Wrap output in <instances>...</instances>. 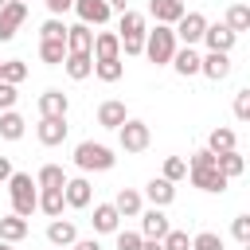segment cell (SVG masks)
<instances>
[{
  "mask_svg": "<svg viewBox=\"0 0 250 250\" xmlns=\"http://www.w3.org/2000/svg\"><path fill=\"white\" fill-rule=\"evenodd\" d=\"M215 168H219L227 180H234V176H242V168H246V164H242L238 148H230V152H219V156H215Z\"/></svg>",
  "mask_w": 250,
  "mask_h": 250,
  "instance_id": "30",
  "label": "cell"
},
{
  "mask_svg": "<svg viewBox=\"0 0 250 250\" xmlns=\"http://www.w3.org/2000/svg\"><path fill=\"white\" fill-rule=\"evenodd\" d=\"M8 195H12V215H20V219H27L39 207V191H35V180L27 172H12L8 176Z\"/></svg>",
  "mask_w": 250,
  "mask_h": 250,
  "instance_id": "1",
  "label": "cell"
},
{
  "mask_svg": "<svg viewBox=\"0 0 250 250\" xmlns=\"http://www.w3.org/2000/svg\"><path fill=\"white\" fill-rule=\"evenodd\" d=\"M145 195H148V203H152V207H168V203L176 199V184H168L164 176H156V180H148Z\"/></svg>",
  "mask_w": 250,
  "mask_h": 250,
  "instance_id": "21",
  "label": "cell"
},
{
  "mask_svg": "<svg viewBox=\"0 0 250 250\" xmlns=\"http://www.w3.org/2000/svg\"><path fill=\"white\" fill-rule=\"evenodd\" d=\"M94 74H98L102 82H117V78L125 74V66H121V59H113V62H94Z\"/></svg>",
  "mask_w": 250,
  "mask_h": 250,
  "instance_id": "35",
  "label": "cell"
},
{
  "mask_svg": "<svg viewBox=\"0 0 250 250\" xmlns=\"http://www.w3.org/2000/svg\"><path fill=\"white\" fill-rule=\"evenodd\" d=\"M117 141H121V148H125V152H145V148H148V141H152V133H148V125H145V121L129 117V121L117 129Z\"/></svg>",
  "mask_w": 250,
  "mask_h": 250,
  "instance_id": "5",
  "label": "cell"
},
{
  "mask_svg": "<svg viewBox=\"0 0 250 250\" xmlns=\"http://www.w3.org/2000/svg\"><path fill=\"white\" fill-rule=\"evenodd\" d=\"M125 121H129V113H125V102L109 98V102H102V105H98V125H102V129H121Z\"/></svg>",
  "mask_w": 250,
  "mask_h": 250,
  "instance_id": "15",
  "label": "cell"
},
{
  "mask_svg": "<svg viewBox=\"0 0 250 250\" xmlns=\"http://www.w3.org/2000/svg\"><path fill=\"white\" fill-rule=\"evenodd\" d=\"M160 246H164V250H188L191 238H188V230H168V234L160 238Z\"/></svg>",
  "mask_w": 250,
  "mask_h": 250,
  "instance_id": "39",
  "label": "cell"
},
{
  "mask_svg": "<svg viewBox=\"0 0 250 250\" xmlns=\"http://www.w3.org/2000/svg\"><path fill=\"white\" fill-rule=\"evenodd\" d=\"M23 20H27V4L8 0V4L0 8V43L16 39V31H20V23H23Z\"/></svg>",
  "mask_w": 250,
  "mask_h": 250,
  "instance_id": "7",
  "label": "cell"
},
{
  "mask_svg": "<svg viewBox=\"0 0 250 250\" xmlns=\"http://www.w3.org/2000/svg\"><path fill=\"white\" fill-rule=\"evenodd\" d=\"M105 4H109V12H129V8H125V0H105Z\"/></svg>",
  "mask_w": 250,
  "mask_h": 250,
  "instance_id": "47",
  "label": "cell"
},
{
  "mask_svg": "<svg viewBox=\"0 0 250 250\" xmlns=\"http://www.w3.org/2000/svg\"><path fill=\"white\" fill-rule=\"evenodd\" d=\"M62 66H66V74H70L74 82H82V78L94 74V59H90V55H66Z\"/></svg>",
  "mask_w": 250,
  "mask_h": 250,
  "instance_id": "26",
  "label": "cell"
},
{
  "mask_svg": "<svg viewBox=\"0 0 250 250\" xmlns=\"http://www.w3.org/2000/svg\"><path fill=\"white\" fill-rule=\"evenodd\" d=\"M70 250H102V246H98V238H74Z\"/></svg>",
  "mask_w": 250,
  "mask_h": 250,
  "instance_id": "45",
  "label": "cell"
},
{
  "mask_svg": "<svg viewBox=\"0 0 250 250\" xmlns=\"http://www.w3.org/2000/svg\"><path fill=\"white\" fill-rule=\"evenodd\" d=\"M238 145V137H234V129H211V137H207V152H230Z\"/></svg>",
  "mask_w": 250,
  "mask_h": 250,
  "instance_id": "29",
  "label": "cell"
},
{
  "mask_svg": "<svg viewBox=\"0 0 250 250\" xmlns=\"http://www.w3.org/2000/svg\"><path fill=\"white\" fill-rule=\"evenodd\" d=\"M188 176H191V184H195L199 191H211V195H223L227 184H230L215 164H211V168H188Z\"/></svg>",
  "mask_w": 250,
  "mask_h": 250,
  "instance_id": "8",
  "label": "cell"
},
{
  "mask_svg": "<svg viewBox=\"0 0 250 250\" xmlns=\"http://www.w3.org/2000/svg\"><path fill=\"white\" fill-rule=\"evenodd\" d=\"M227 27L238 35V31H246L250 27V8L246 4H234V8H227Z\"/></svg>",
  "mask_w": 250,
  "mask_h": 250,
  "instance_id": "34",
  "label": "cell"
},
{
  "mask_svg": "<svg viewBox=\"0 0 250 250\" xmlns=\"http://www.w3.org/2000/svg\"><path fill=\"white\" fill-rule=\"evenodd\" d=\"M141 250H164V246H160V242H152V238H145V242H141Z\"/></svg>",
  "mask_w": 250,
  "mask_h": 250,
  "instance_id": "48",
  "label": "cell"
},
{
  "mask_svg": "<svg viewBox=\"0 0 250 250\" xmlns=\"http://www.w3.org/2000/svg\"><path fill=\"white\" fill-rule=\"evenodd\" d=\"M66 109H70V102H66L62 90H43L39 94V117H66Z\"/></svg>",
  "mask_w": 250,
  "mask_h": 250,
  "instance_id": "18",
  "label": "cell"
},
{
  "mask_svg": "<svg viewBox=\"0 0 250 250\" xmlns=\"http://www.w3.org/2000/svg\"><path fill=\"white\" fill-rule=\"evenodd\" d=\"M203 31H207V20H203L199 12H184V16L176 20V27H172V35L184 39V47H195V43L203 39Z\"/></svg>",
  "mask_w": 250,
  "mask_h": 250,
  "instance_id": "6",
  "label": "cell"
},
{
  "mask_svg": "<svg viewBox=\"0 0 250 250\" xmlns=\"http://www.w3.org/2000/svg\"><path fill=\"white\" fill-rule=\"evenodd\" d=\"M180 47H176V35H172V27H152V31H145V55L156 62V66H164V62H172V55H176Z\"/></svg>",
  "mask_w": 250,
  "mask_h": 250,
  "instance_id": "2",
  "label": "cell"
},
{
  "mask_svg": "<svg viewBox=\"0 0 250 250\" xmlns=\"http://www.w3.org/2000/svg\"><path fill=\"white\" fill-rule=\"evenodd\" d=\"M27 78V62H20V59H8V62H0V82H8V86H20Z\"/></svg>",
  "mask_w": 250,
  "mask_h": 250,
  "instance_id": "32",
  "label": "cell"
},
{
  "mask_svg": "<svg viewBox=\"0 0 250 250\" xmlns=\"http://www.w3.org/2000/svg\"><path fill=\"white\" fill-rule=\"evenodd\" d=\"M0 250H12V242H0Z\"/></svg>",
  "mask_w": 250,
  "mask_h": 250,
  "instance_id": "49",
  "label": "cell"
},
{
  "mask_svg": "<svg viewBox=\"0 0 250 250\" xmlns=\"http://www.w3.org/2000/svg\"><path fill=\"white\" fill-rule=\"evenodd\" d=\"M230 234H234V238L246 246V242H250V215H238V219L230 223Z\"/></svg>",
  "mask_w": 250,
  "mask_h": 250,
  "instance_id": "42",
  "label": "cell"
},
{
  "mask_svg": "<svg viewBox=\"0 0 250 250\" xmlns=\"http://www.w3.org/2000/svg\"><path fill=\"white\" fill-rule=\"evenodd\" d=\"M62 184H66V172L59 164H43L35 176V188H62Z\"/></svg>",
  "mask_w": 250,
  "mask_h": 250,
  "instance_id": "33",
  "label": "cell"
},
{
  "mask_svg": "<svg viewBox=\"0 0 250 250\" xmlns=\"http://www.w3.org/2000/svg\"><path fill=\"white\" fill-rule=\"evenodd\" d=\"M23 129H27V121H23L16 109H4V113H0V137H4V141H20Z\"/></svg>",
  "mask_w": 250,
  "mask_h": 250,
  "instance_id": "24",
  "label": "cell"
},
{
  "mask_svg": "<svg viewBox=\"0 0 250 250\" xmlns=\"http://www.w3.org/2000/svg\"><path fill=\"white\" fill-rule=\"evenodd\" d=\"M125 55H145V16L141 12H121V31H117Z\"/></svg>",
  "mask_w": 250,
  "mask_h": 250,
  "instance_id": "4",
  "label": "cell"
},
{
  "mask_svg": "<svg viewBox=\"0 0 250 250\" xmlns=\"http://www.w3.org/2000/svg\"><path fill=\"white\" fill-rule=\"evenodd\" d=\"M39 145H62L66 141V117H39Z\"/></svg>",
  "mask_w": 250,
  "mask_h": 250,
  "instance_id": "16",
  "label": "cell"
},
{
  "mask_svg": "<svg viewBox=\"0 0 250 250\" xmlns=\"http://www.w3.org/2000/svg\"><path fill=\"white\" fill-rule=\"evenodd\" d=\"M12 105H16V86L0 82V113H4V109H12Z\"/></svg>",
  "mask_w": 250,
  "mask_h": 250,
  "instance_id": "43",
  "label": "cell"
},
{
  "mask_svg": "<svg viewBox=\"0 0 250 250\" xmlns=\"http://www.w3.org/2000/svg\"><path fill=\"white\" fill-rule=\"evenodd\" d=\"M234 117L238 121H250V90H238L234 94Z\"/></svg>",
  "mask_w": 250,
  "mask_h": 250,
  "instance_id": "41",
  "label": "cell"
},
{
  "mask_svg": "<svg viewBox=\"0 0 250 250\" xmlns=\"http://www.w3.org/2000/svg\"><path fill=\"white\" fill-rule=\"evenodd\" d=\"M4 4H8V0H0V8H4Z\"/></svg>",
  "mask_w": 250,
  "mask_h": 250,
  "instance_id": "50",
  "label": "cell"
},
{
  "mask_svg": "<svg viewBox=\"0 0 250 250\" xmlns=\"http://www.w3.org/2000/svg\"><path fill=\"white\" fill-rule=\"evenodd\" d=\"M8 176H12V160H8V156H0V180H8Z\"/></svg>",
  "mask_w": 250,
  "mask_h": 250,
  "instance_id": "46",
  "label": "cell"
},
{
  "mask_svg": "<svg viewBox=\"0 0 250 250\" xmlns=\"http://www.w3.org/2000/svg\"><path fill=\"white\" fill-rule=\"evenodd\" d=\"M168 230H172V223H168L164 207H148V211L141 215V238H152V242H160Z\"/></svg>",
  "mask_w": 250,
  "mask_h": 250,
  "instance_id": "10",
  "label": "cell"
},
{
  "mask_svg": "<svg viewBox=\"0 0 250 250\" xmlns=\"http://www.w3.org/2000/svg\"><path fill=\"white\" fill-rule=\"evenodd\" d=\"M39 59H43L47 66H59V62L66 59V43H62V39H39Z\"/></svg>",
  "mask_w": 250,
  "mask_h": 250,
  "instance_id": "27",
  "label": "cell"
},
{
  "mask_svg": "<svg viewBox=\"0 0 250 250\" xmlns=\"http://www.w3.org/2000/svg\"><path fill=\"white\" fill-rule=\"evenodd\" d=\"M113 207H117V215H141V191H133V188H121L117 191V199H113Z\"/></svg>",
  "mask_w": 250,
  "mask_h": 250,
  "instance_id": "31",
  "label": "cell"
},
{
  "mask_svg": "<svg viewBox=\"0 0 250 250\" xmlns=\"http://www.w3.org/2000/svg\"><path fill=\"white\" fill-rule=\"evenodd\" d=\"M90 47H94V31L86 23L66 27V55H90Z\"/></svg>",
  "mask_w": 250,
  "mask_h": 250,
  "instance_id": "17",
  "label": "cell"
},
{
  "mask_svg": "<svg viewBox=\"0 0 250 250\" xmlns=\"http://www.w3.org/2000/svg\"><path fill=\"white\" fill-rule=\"evenodd\" d=\"M117 234V250H141V230H113Z\"/></svg>",
  "mask_w": 250,
  "mask_h": 250,
  "instance_id": "40",
  "label": "cell"
},
{
  "mask_svg": "<svg viewBox=\"0 0 250 250\" xmlns=\"http://www.w3.org/2000/svg\"><path fill=\"white\" fill-rule=\"evenodd\" d=\"M184 176H188V160H184V156H168V160H164V180L176 184V180H184Z\"/></svg>",
  "mask_w": 250,
  "mask_h": 250,
  "instance_id": "36",
  "label": "cell"
},
{
  "mask_svg": "<svg viewBox=\"0 0 250 250\" xmlns=\"http://www.w3.org/2000/svg\"><path fill=\"white\" fill-rule=\"evenodd\" d=\"M43 4H47V12H51L55 20H59L62 12H70V8H74V0H43Z\"/></svg>",
  "mask_w": 250,
  "mask_h": 250,
  "instance_id": "44",
  "label": "cell"
},
{
  "mask_svg": "<svg viewBox=\"0 0 250 250\" xmlns=\"http://www.w3.org/2000/svg\"><path fill=\"white\" fill-rule=\"evenodd\" d=\"M172 66H176V74L191 78V74H199V55H195L191 47H184V51H176V55H172Z\"/></svg>",
  "mask_w": 250,
  "mask_h": 250,
  "instance_id": "28",
  "label": "cell"
},
{
  "mask_svg": "<svg viewBox=\"0 0 250 250\" xmlns=\"http://www.w3.org/2000/svg\"><path fill=\"white\" fill-rule=\"evenodd\" d=\"M39 39H62V43H66V23L51 16V20H47V23L39 27Z\"/></svg>",
  "mask_w": 250,
  "mask_h": 250,
  "instance_id": "38",
  "label": "cell"
},
{
  "mask_svg": "<svg viewBox=\"0 0 250 250\" xmlns=\"http://www.w3.org/2000/svg\"><path fill=\"white\" fill-rule=\"evenodd\" d=\"M188 250H223V238L215 234V230H199L195 238H191V246Z\"/></svg>",
  "mask_w": 250,
  "mask_h": 250,
  "instance_id": "37",
  "label": "cell"
},
{
  "mask_svg": "<svg viewBox=\"0 0 250 250\" xmlns=\"http://www.w3.org/2000/svg\"><path fill=\"white\" fill-rule=\"evenodd\" d=\"M113 148H105V145H94V141H82L78 148H74V164L82 168V172H109L113 168Z\"/></svg>",
  "mask_w": 250,
  "mask_h": 250,
  "instance_id": "3",
  "label": "cell"
},
{
  "mask_svg": "<svg viewBox=\"0 0 250 250\" xmlns=\"http://www.w3.org/2000/svg\"><path fill=\"white\" fill-rule=\"evenodd\" d=\"M74 12H78V20H82L86 27L109 20V4H105V0H74Z\"/></svg>",
  "mask_w": 250,
  "mask_h": 250,
  "instance_id": "20",
  "label": "cell"
},
{
  "mask_svg": "<svg viewBox=\"0 0 250 250\" xmlns=\"http://www.w3.org/2000/svg\"><path fill=\"white\" fill-rule=\"evenodd\" d=\"M62 207H66L62 188H39V211H43V215L59 219V215H62Z\"/></svg>",
  "mask_w": 250,
  "mask_h": 250,
  "instance_id": "23",
  "label": "cell"
},
{
  "mask_svg": "<svg viewBox=\"0 0 250 250\" xmlns=\"http://www.w3.org/2000/svg\"><path fill=\"white\" fill-rule=\"evenodd\" d=\"M74 238H78V227L70 219H51V227H47V242L51 246H70Z\"/></svg>",
  "mask_w": 250,
  "mask_h": 250,
  "instance_id": "22",
  "label": "cell"
},
{
  "mask_svg": "<svg viewBox=\"0 0 250 250\" xmlns=\"http://www.w3.org/2000/svg\"><path fill=\"white\" fill-rule=\"evenodd\" d=\"M90 223H94V230H98V234H113V230H121V215H117V207H113V203H98Z\"/></svg>",
  "mask_w": 250,
  "mask_h": 250,
  "instance_id": "19",
  "label": "cell"
},
{
  "mask_svg": "<svg viewBox=\"0 0 250 250\" xmlns=\"http://www.w3.org/2000/svg\"><path fill=\"white\" fill-rule=\"evenodd\" d=\"M184 0H148V16L160 23V27H176V20L184 16Z\"/></svg>",
  "mask_w": 250,
  "mask_h": 250,
  "instance_id": "11",
  "label": "cell"
},
{
  "mask_svg": "<svg viewBox=\"0 0 250 250\" xmlns=\"http://www.w3.org/2000/svg\"><path fill=\"white\" fill-rule=\"evenodd\" d=\"M62 199H66V207H90V199H94L90 180H82V176L66 180V184H62Z\"/></svg>",
  "mask_w": 250,
  "mask_h": 250,
  "instance_id": "14",
  "label": "cell"
},
{
  "mask_svg": "<svg viewBox=\"0 0 250 250\" xmlns=\"http://www.w3.org/2000/svg\"><path fill=\"white\" fill-rule=\"evenodd\" d=\"M199 74H207L211 82H223V78L230 74V55H223V51H207V55L199 59Z\"/></svg>",
  "mask_w": 250,
  "mask_h": 250,
  "instance_id": "13",
  "label": "cell"
},
{
  "mask_svg": "<svg viewBox=\"0 0 250 250\" xmlns=\"http://www.w3.org/2000/svg\"><path fill=\"white\" fill-rule=\"evenodd\" d=\"M234 39H238V35H234L227 23H207V31H203V43H207V51H223V55H230Z\"/></svg>",
  "mask_w": 250,
  "mask_h": 250,
  "instance_id": "12",
  "label": "cell"
},
{
  "mask_svg": "<svg viewBox=\"0 0 250 250\" xmlns=\"http://www.w3.org/2000/svg\"><path fill=\"white\" fill-rule=\"evenodd\" d=\"M90 59H94V62H113V59H121V39H117V31H98V35H94V47H90Z\"/></svg>",
  "mask_w": 250,
  "mask_h": 250,
  "instance_id": "9",
  "label": "cell"
},
{
  "mask_svg": "<svg viewBox=\"0 0 250 250\" xmlns=\"http://www.w3.org/2000/svg\"><path fill=\"white\" fill-rule=\"evenodd\" d=\"M20 238H27V219L4 215L0 219V242H20Z\"/></svg>",
  "mask_w": 250,
  "mask_h": 250,
  "instance_id": "25",
  "label": "cell"
},
{
  "mask_svg": "<svg viewBox=\"0 0 250 250\" xmlns=\"http://www.w3.org/2000/svg\"><path fill=\"white\" fill-rule=\"evenodd\" d=\"M20 4H27V0H20Z\"/></svg>",
  "mask_w": 250,
  "mask_h": 250,
  "instance_id": "51",
  "label": "cell"
}]
</instances>
